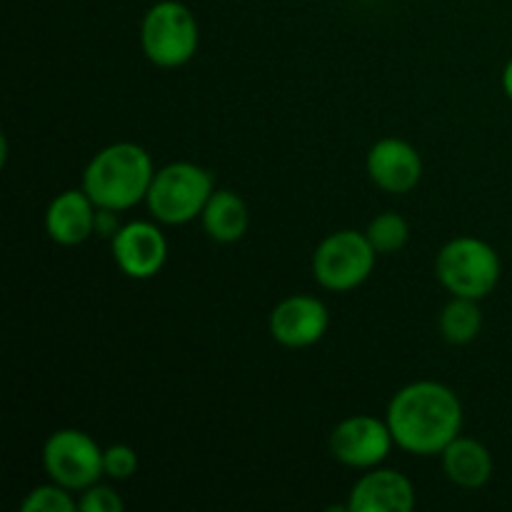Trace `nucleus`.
Wrapping results in <instances>:
<instances>
[{
    "instance_id": "obj_1",
    "label": "nucleus",
    "mask_w": 512,
    "mask_h": 512,
    "mask_svg": "<svg viewBox=\"0 0 512 512\" xmlns=\"http://www.w3.org/2000/svg\"><path fill=\"white\" fill-rule=\"evenodd\" d=\"M388 428L398 448L410 455H443L463 430V403L448 385L418 380L393 395L388 405Z\"/></svg>"
},
{
    "instance_id": "obj_2",
    "label": "nucleus",
    "mask_w": 512,
    "mask_h": 512,
    "mask_svg": "<svg viewBox=\"0 0 512 512\" xmlns=\"http://www.w3.org/2000/svg\"><path fill=\"white\" fill-rule=\"evenodd\" d=\"M153 178V158L143 145L113 143L85 165L83 190L98 208L123 213L148 198Z\"/></svg>"
},
{
    "instance_id": "obj_3",
    "label": "nucleus",
    "mask_w": 512,
    "mask_h": 512,
    "mask_svg": "<svg viewBox=\"0 0 512 512\" xmlns=\"http://www.w3.org/2000/svg\"><path fill=\"white\" fill-rule=\"evenodd\" d=\"M435 275L455 298L483 300L498 288L503 265L493 245L463 235L440 248L435 258Z\"/></svg>"
},
{
    "instance_id": "obj_4",
    "label": "nucleus",
    "mask_w": 512,
    "mask_h": 512,
    "mask_svg": "<svg viewBox=\"0 0 512 512\" xmlns=\"http://www.w3.org/2000/svg\"><path fill=\"white\" fill-rule=\"evenodd\" d=\"M215 193L213 175L195 163H170L155 170L148 190V210L163 225H185L200 218Z\"/></svg>"
},
{
    "instance_id": "obj_5",
    "label": "nucleus",
    "mask_w": 512,
    "mask_h": 512,
    "mask_svg": "<svg viewBox=\"0 0 512 512\" xmlns=\"http://www.w3.org/2000/svg\"><path fill=\"white\" fill-rule=\"evenodd\" d=\"M140 45L145 58L158 68H183L195 58L200 28L193 10L178 0H160L140 23Z\"/></svg>"
},
{
    "instance_id": "obj_6",
    "label": "nucleus",
    "mask_w": 512,
    "mask_h": 512,
    "mask_svg": "<svg viewBox=\"0 0 512 512\" xmlns=\"http://www.w3.org/2000/svg\"><path fill=\"white\" fill-rule=\"evenodd\" d=\"M378 253L368 235L358 230H338L320 240L313 255V278L330 293H350L370 278Z\"/></svg>"
},
{
    "instance_id": "obj_7",
    "label": "nucleus",
    "mask_w": 512,
    "mask_h": 512,
    "mask_svg": "<svg viewBox=\"0 0 512 512\" xmlns=\"http://www.w3.org/2000/svg\"><path fill=\"white\" fill-rule=\"evenodd\" d=\"M43 468L53 483L83 493L105 475L103 450L83 430H55L43 445Z\"/></svg>"
},
{
    "instance_id": "obj_8",
    "label": "nucleus",
    "mask_w": 512,
    "mask_h": 512,
    "mask_svg": "<svg viewBox=\"0 0 512 512\" xmlns=\"http://www.w3.org/2000/svg\"><path fill=\"white\" fill-rule=\"evenodd\" d=\"M395 445L388 420L375 415H350L330 433V453L338 463L355 470H373L390 455Z\"/></svg>"
},
{
    "instance_id": "obj_9",
    "label": "nucleus",
    "mask_w": 512,
    "mask_h": 512,
    "mask_svg": "<svg viewBox=\"0 0 512 512\" xmlns=\"http://www.w3.org/2000/svg\"><path fill=\"white\" fill-rule=\"evenodd\" d=\"M110 250L120 273L133 280H150L163 270L168 260V240L160 228L148 220L120 225L110 238Z\"/></svg>"
},
{
    "instance_id": "obj_10",
    "label": "nucleus",
    "mask_w": 512,
    "mask_h": 512,
    "mask_svg": "<svg viewBox=\"0 0 512 512\" xmlns=\"http://www.w3.org/2000/svg\"><path fill=\"white\" fill-rule=\"evenodd\" d=\"M328 325V308L313 295H290L270 313V335L283 348H310L323 340Z\"/></svg>"
},
{
    "instance_id": "obj_11",
    "label": "nucleus",
    "mask_w": 512,
    "mask_h": 512,
    "mask_svg": "<svg viewBox=\"0 0 512 512\" xmlns=\"http://www.w3.org/2000/svg\"><path fill=\"white\" fill-rule=\"evenodd\" d=\"M368 175L385 193H410L423 178V158L408 140L383 138L368 150Z\"/></svg>"
},
{
    "instance_id": "obj_12",
    "label": "nucleus",
    "mask_w": 512,
    "mask_h": 512,
    "mask_svg": "<svg viewBox=\"0 0 512 512\" xmlns=\"http://www.w3.org/2000/svg\"><path fill=\"white\" fill-rule=\"evenodd\" d=\"M415 508V488L410 478L390 468H373L353 485L350 512H410Z\"/></svg>"
},
{
    "instance_id": "obj_13",
    "label": "nucleus",
    "mask_w": 512,
    "mask_h": 512,
    "mask_svg": "<svg viewBox=\"0 0 512 512\" xmlns=\"http://www.w3.org/2000/svg\"><path fill=\"white\" fill-rule=\"evenodd\" d=\"M98 205L80 190H65L50 200L45 210V233L58 245H80L95 233Z\"/></svg>"
},
{
    "instance_id": "obj_14",
    "label": "nucleus",
    "mask_w": 512,
    "mask_h": 512,
    "mask_svg": "<svg viewBox=\"0 0 512 512\" xmlns=\"http://www.w3.org/2000/svg\"><path fill=\"white\" fill-rule=\"evenodd\" d=\"M443 470L458 488L478 490L493 478V455L480 440L458 435L443 450Z\"/></svg>"
},
{
    "instance_id": "obj_15",
    "label": "nucleus",
    "mask_w": 512,
    "mask_h": 512,
    "mask_svg": "<svg viewBox=\"0 0 512 512\" xmlns=\"http://www.w3.org/2000/svg\"><path fill=\"white\" fill-rule=\"evenodd\" d=\"M203 228L215 243H238L250 225V213L245 200L233 190H215L205 205Z\"/></svg>"
},
{
    "instance_id": "obj_16",
    "label": "nucleus",
    "mask_w": 512,
    "mask_h": 512,
    "mask_svg": "<svg viewBox=\"0 0 512 512\" xmlns=\"http://www.w3.org/2000/svg\"><path fill=\"white\" fill-rule=\"evenodd\" d=\"M480 300L473 298H455L440 313V335L450 345H468L473 343L483 328V313H480Z\"/></svg>"
},
{
    "instance_id": "obj_17",
    "label": "nucleus",
    "mask_w": 512,
    "mask_h": 512,
    "mask_svg": "<svg viewBox=\"0 0 512 512\" xmlns=\"http://www.w3.org/2000/svg\"><path fill=\"white\" fill-rule=\"evenodd\" d=\"M365 235H368V240H370V245L375 248V253L393 255L408 245L410 225L400 213L385 210V213L375 215V218L370 220Z\"/></svg>"
},
{
    "instance_id": "obj_18",
    "label": "nucleus",
    "mask_w": 512,
    "mask_h": 512,
    "mask_svg": "<svg viewBox=\"0 0 512 512\" xmlns=\"http://www.w3.org/2000/svg\"><path fill=\"white\" fill-rule=\"evenodd\" d=\"M73 490L63 488V485L53 483L50 485H38V488L30 490L28 495L20 503L23 512H73L78 510V500H73Z\"/></svg>"
},
{
    "instance_id": "obj_19",
    "label": "nucleus",
    "mask_w": 512,
    "mask_h": 512,
    "mask_svg": "<svg viewBox=\"0 0 512 512\" xmlns=\"http://www.w3.org/2000/svg\"><path fill=\"white\" fill-rule=\"evenodd\" d=\"M140 468V458L130 445L115 443L103 450V473L115 483H125L133 478Z\"/></svg>"
},
{
    "instance_id": "obj_20",
    "label": "nucleus",
    "mask_w": 512,
    "mask_h": 512,
    "mask_svg": "<svg viewBox=\"0 0 512 512\" xmlns=\"http://www.w3.org/2000/svg\"><path fill=\"white\" fill-rule=\"evenodd\" d=\"M123 508L125 503L120 493H115L110 485H103L100 480L90 485V488H85L78 500V510L83 512H120Z\"/></svg>"
},
{
    "instance_id": "obj_21",
    "label": "nucleus",
    "mask_w": 512,
    "mask_h": 512,
    "mask_svg": "<svg viewBox=\"0 0 512 512\" xmlns=\"http://www.w3.org/2000/svg\"><path fill=\"white\" fill-rule=\"evenodd\" d=\"M503 90H505V95H508V98L512 100V58L508 60V65H505V70H503Z\"/></svg>"
}]
</instances>
